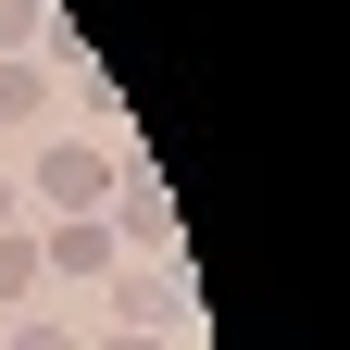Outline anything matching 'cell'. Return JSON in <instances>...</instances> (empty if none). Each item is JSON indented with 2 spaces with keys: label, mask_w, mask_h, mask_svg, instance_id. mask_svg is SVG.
I'll list each match as a JSON object with an SVG mask.
<instances>
[{
  "label": "cell",
  "mask_w": 350,
  "mask_h": 350,
  "mask_svg": "<svg viewBox=\"0 0 350 350\" xmlns=\"http://www.w3.org/2000/svg\"><path fill=\"white\" fill-rule=\"evenodd\" d=\"M100 188H113V163L88 150V138H51V150H38V200H51V213H88Z\"/></svg>",
  "instance_id": "obj_1"
},
{
  "label": "cell",
  "mask_w": 350,
  "mask_h": 350,
  "mask_svg": "<svg viewBox=\"0 0 350 350\" xmlns=\"http://www.w3.org/2000/svg\"><path fill=\"white\" fill-rule=\"evenodd\" d=\"M38 262H63V275H100V262H113V238H100V226H63Z\"/></svg>",
  "instance_id": "obj_2"
},
{
  "label": "cell",
  "mask_w": 350,
  "mask_h": 350,
  "mask_svg": "<svg viewBox=\"0 0 350 350\" xmlns=\"http://www.w3.org/2000/svg\"><path fill=\"white\" fill-rule=\"evenodd\" d=\"M125 238H150V250H175V200H163V188H138V200H125Z\"/></svg>",
  "instance_id": "obj_3"
},
{
  "label": "cell",
  "mask_w": 350,
  "mask_h": 350,
  "mask_svg": "<svg viewBox=\"0 0 350 350\" xmlns=\"http://www.w3.org/2000/svg\"><path fill=\"white\" fill-rule=\"evenodd\" d=\"M38 275H51V262H38V238H0V300H25Z\"/></svg>",
  "instance_id": "obj_4"
},
{
  "label": "cell",
  "mask_w": 350,
  "mask_h": 350,
  "mask_svg": "<svg viewBox=\"0 0 350 350\" xmlns=\"http://www.w3.org/2000/svg\"><path fill=\"white\" fill-rule=\"evenodd\" d=\"M175 313V275H125V325H163Z\"/></svg>",
  "instance_id": "obj_5"
},
{
  "label": "cell",
  "mask_w": 350,
  "mask_h": 350,
  "mask_svg": "<svg viewBox=\"0 0 350 350\" xmlns=\"http://www.w3.org/2000/svg\"><path fill=\"white\" fill-rule=\"evenodd\" d=\"M0 113H38V63H0Z\"/></svg>",
  "instance_id": "obj_6"
},
{
  "label": "cell",
  "mask_w": 350,
  "mask_h": 350,
  "mask_svg": "<svg viewBox=\"0 0 350 350\" xmlns=\"http://www.w3.org/2000/svg\"><path fill=\"white\" fill-rule=\"evenodd\" d=\"M0 38H38V0H0Z\"/></svg>",
  "instance_id": "obj_7"
},
{
  "label": "cell",
  "mask_w": 350,
  "mask_h": 350,
  "mask_svg": "<svg viewBox=\"0 0 350 350\" xmlns=\"http://www.w3.org/2000/svg\"><path fill=\"white\" fill-rule=\"evenodd\" d=\"M13 350H75V338L63 325H13Z\"/></svg>",
  "instance_id": "obj_8"
},
{
  "label": "cell",
  "mask_w": 350,
  "mask_h": 350,
  "mask_svg": "<svg viewBox=\"0 0 350 350\" xmlns=\"http://www.w3.org/2000/svg\"><path fill=\"white\" fill-rule=\"evenodd\" d=\"M113 350H163V338H150V325H125V338H113Z\"/></svg>",
  "instance_id": "obj_9"
}]
</instances>
